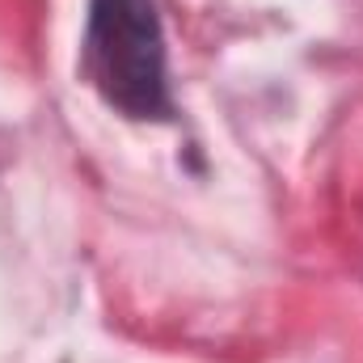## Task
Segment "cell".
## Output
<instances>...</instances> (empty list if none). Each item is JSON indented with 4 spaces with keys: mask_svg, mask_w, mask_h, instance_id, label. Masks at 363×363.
<instances>
[{
    "mask_svg": "<svg viewBox=\"0 0 363 363\" xmlns=\"http://www.w3.org/2000/svg\"><path fill=\"white\" fill-rule=\"evenodd\" d=\"M85 72L93 89L127 118H169L157 0H89Z\"/></svg>",
    "mask_w": 363,
    "mask_h": 363,
    "instance_id": "cell-1",
    "label": "cell"
}]
</instances>
